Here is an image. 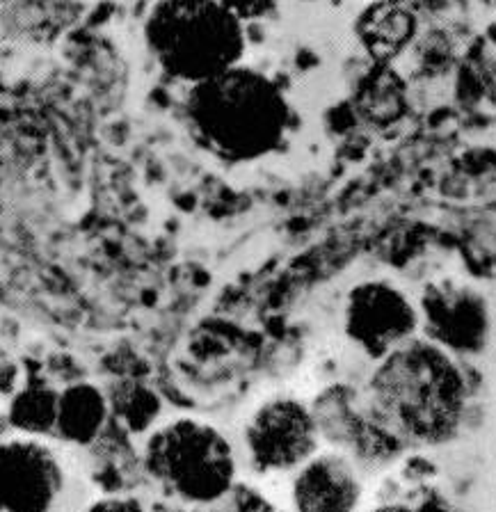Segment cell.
Returning <instances> with one entry per match:
<instances>
[{
  "label": "cell",
  "instance_id": "6da1fadb",
  "mask_svg": "<svg viewBox=\"0 0 496 512\" xmlns=\"http://www.w3.org/2000/svg\"><path fill=\"white\" fill-rule=\"evenodd\" d=\"M183 122L208 156L245 165L279 151L291 131L293 110L277 80L238 64L188 87Z\"/></svg>",
  "mask_w": 496,
  "mask_h": 512
},
{
  "label": "cell",
  "instance_id": "7a4b0ae2",
  "mask_svg": "<svg viewBox=\"0 0 496 512\" xmlns=\"http://www.w3.org/2000/svg\"><path fill=\"white\" fill-rule=\"evenodd\" d=\"M373 414L398 439L437 446L458 435L467 382L451 352L414 339L382 357L368 380Z\"/></svg>",
  "mask_w": 496,
  "mask_h": 512
},
{
  "label": "cell",
  "instance_id": "3957f363",
  "mask_svg": "<svg viewBox=\"0 0 496 512\" xmlns=\"http://www.w3.org/2000/svg\"><path fill=\"white\" fill-rule=\"evenodd\" d=\"M142 35L156 67L188 87L243 64L247 51L245 23L220 0H156Z\"/></svg>",
  "mask_w": 496,
  "mask_h": 512
},
{
  "label": "cell",
  "instance_id": "277c9868",
  "mask_svg": "<svg viewBox=\"0 0 496 512\" xmlns=\"http://www.w3.org/2000/svg\"><path fill=\"white\" fill-rule=\"evenodd\" d=\"M144 469L179 501L208 506L234 487L236 455L218 428L183 416L151 432Z\"/></svg>",
  "mask_w": 496,
  "mask_h": 512
},
{
  "label": "cell",
  "instance_id": "5b68a950",
  "mask_svg": "<svg viewBox=\"0 0 496 512\" xmlns=\"http://www.w3.org/2000/svg\"><path fill=\"white\" fill-rule=\"evenodd\" d=\"M419 327V307L389 279H364L343 302V332L373 362L412 341Z\"/></svg>",
  "mask_w": 496,
  "mask_h": 512
},
{
  "label": "cell",
  "instance_id": "8992f818",
  "mask_svg": "<svg viewBox=\"0 0 496 512\" xmlns=\"http://www.w3.org/2000/svg\"><path fill=\"white\" fill-rule=\"evenodd\" d=\"M245 448L259 474L298 471L320 446L316 414L298 398H270L245 426Z\"/></svg>",
  "mask_w": 496,
  "mask_h": 512
},
{
  "label": "cell",
  "instance_id": "52a82bcc",
  "mask_svg": "<svg viewBox=\"0 0 496 512\" xmlns=\"http://www.w3.org/2000/svg\"><path fill=\"white\" fill-rule=\"evenodd\" d=\"M62 487V464L42 439L0 442V512H51Z\"/></svg>",
  "mask_w": 496,
  "mask_h": 512
},
{
  "label": "cell",
  "instance_id": "ba28073f",
  "mask_svg": "<svg viewBox=\"0 0 496 512\" xmlns=\"http://www.w3.org/2000/svg\"><path fill=\"white\" fill-rule=\"evenodd\" d=\"M426 339L451 355L483 350L490 334V311L483 295L471 286L439 282L423 291L419 304Z\"/></svg>",
  "mask_w": 496,
  "mask_h": 512
},
{
  "label": "cell",
  "instance_id": "9c48e42d",
  "mask_svg": "<svg viewBox=\"0 0 496 512\" xmlns=\"http://www.w3.org/2000/svg\"><path fill=\"white\" fill-rule=\"evenodd\" d=\"M291 499L295 512H357L362 480L346 455L316 453L295 471Z\"/></svg>",
  "mask_w": 496,
  "mask_h": 512
},
{
  "label": "cell",
  "instance_id": "30bf717a",
  "mask_svg": "<svg viewBox=\"0 0 496 512\" xmlns=\"http://www.w3.org/2000/svg\"><path fill=\"white\" fill-rule=\"evenodd\" d=\"M419 35V19L400 0H375L359 12L355 39L375 64H394Z\"/></svg>",
  "mask_w": 496,
  "mask_h": 512
},
{
  "label": "cell",
  "instance_id": "8fae6325",
  "mask_svg": "<svg viewBox=\"0 0 496 512\" xmlns=\"http://www.w3.org/2000/svg\"><path fill=\"white\" fill-rule=\"evenodd\" d=\"M108 412V396L96 384H69L60 391L55 437L74 446L92 444L106 426Z\"/></svg>",
  "mask_w": 496,
  "mask_h": 512
},
{
  "label": "cell",
  "instance_id": "7c38bea8",
  "mask_svg": "<svg viewBox=\"0 0 496 512\" xmlns=\"http://www.w3.org/2000/svg\"><path fill=\"white\" fill-rule=\"evenodd\" d=\"M407 83L391 64H375L357 85V110L366 124L387 128L407 115Z\"/></svg>",
  "mask_w": 496,
  "mask_h": 512
},
{
  "label": "cell",
  "instance_id": "4fadbf2b",
  "mask_svg": "<svg viewBox=\"0 0 496 512\" xmlns=\"http://www.w3.org/2000/svg\"><path fill=\"white\" fill-rule=\"evenodd\" d=\"M60 391L48 384H28L16 391L7 407V426L21 432L23 437H46L55 435L58 421Z\"/></svg>",
  "mask_w": 496,
  "mask_h": 512
},
{
  "label": "cell",
  "instance_id": "5bb4252c",
  "mask_svg": "<svg viewBox=\"0 0 496 512\" xmlns=\"http://www.w3.org/2000/svg\"><path fill=\"white\" fill-rule=\"evenodd\" d=\"M231 14H236L240 21H254L268 16L275 10L277 0H220Z\"/></svg>",
  "mask_w": 496,
  "mask_h": 512
},
{
  "label": "cell",
  "instance_id": "9a60e30c",
  "mask_svg": "<svg viewBox=\"0 0 496 512\" xmlns=\"http://www.w3.org/2000/svg\"><path fill=\"white\" fill-rule=\"evenodd\" d=\"M85 512H147L133 496H101L85 508Z\"/></svg>",
  "mask_w": 496,
  "mask_h": 512
},
{
  "label": "cell",
  "instance_id": "2e32d148",
  "mask_svg": "<svg viewBox=\"0 0 496 512\" xmlns=\"http://www.w3.org/2000/svg\"><path fill=\"white\" fill-rule=\"evenodd\" d=\"M480 92H483L487 103L496 108V55L485 64L483 74H480Z\"/></svg>",
  "mask_w": 496,
  "mask_h": 512
},
{
  "label": "cell",
  "instance_id": "e0dca14e",
  "mask_svg": "<svg viewBox=\"0 0 496 512\" xmlns=\"http://www.w3.org/2000/svg\"><path fill=\"white\" fill-rule=\"evenodd\" d=\"M373 512H419V510L400 506V503H391V506H380V508H375Z\"/></svg>",
  "mask_w": 496,
  "mask_h": 512
},
{
  "label": "cell",
  "instance_id": "ac0fdd59",
  "mask_svg": "<svg viewBox=\"0 0 496 512\" xmlns=\"http://www.w3.org/2000/svg\"><path fill=\"white\" fill-rule=\"evenodd\" d=\"M419 512H451L446 506H442V503H423V506L416 508Z\"/></svg>",
  "mask_w": 496,
  "mask_h": 512
}]
</instances>
